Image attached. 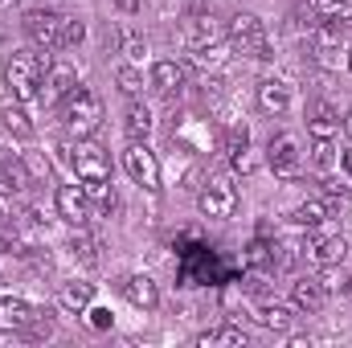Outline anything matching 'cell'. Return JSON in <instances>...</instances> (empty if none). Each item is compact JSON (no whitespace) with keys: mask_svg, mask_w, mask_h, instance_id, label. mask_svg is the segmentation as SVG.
Returning a JSON list of instances; mask_svg holds the SVG:
<instances>
[{"mask_svg":"<svg viewBox=\"0 0 352 348\" xmlns=\"http://www.w3.org/2000/svg\"><path fill=\"white\" fill-rule=\"evenodd\" d=\"M62 119H66V131H70V135L90 140V135L102 127V102H98V94L87 90V87H74L62 98Z\"/></svg>","mask_w":352,"mask_h":348,"instance_id":"6da1fadb","label":"cell"},{"mask_svg":"<svg viewBox=\"0 0 352 348\" xmlns=\"http://www.w3.org/2000/svg\"><path fill=\"white\" fill-rule=\"evenodd\" d=\"M50 70V62L41 54H12L8 66H4V83L12 90L16 102H33L41 98V74Z\"/></svg>","mask_w":352,"mask_h":348,"instance_id":"7a4b0ae2","label":"cell"},{"mask_svg":"<svg viewBox=\"0 0 352 348\" xmlns=\"http://www.w3.org/2000/svg\"><path fill=\"white\" fill-rule=\"evenodd\" d=\"M226 37H230V45H234L238 54H246V58H270L266 25L258 21V17H250V12H238V17L230 21Z\"/></svg>","mask_w":352,"mask_h":348,"instance_id":"3957f363","label":"cell"},{"mask_svg":"<svg viewBox=\"0 0 352 348\" xmlns=\"http://www.w3.org/2000/svg\"><path fill=\"white\" fill-rule=\"evenodd\" d=\"M62 12H54V8H29L25 12V33L33 37V45L41 50V54H54V50H62Z\"/></svg>","mask_w":352,"mask_h":348,"instance_id":"277c9868","label":"cell"},{"mask_svg":"<svg viewBox=\"0 0 352 348\" xmlns=\"http://www.w3.org/2000/svg\"><path fill=\"white\" fill-rule=\"evenodd\" d=\"M340 54H344V21L332 17L328 25H316L311 29V58L324 70H336L340 66Z\"/></svg>","mask_w":352,"mask_h":348,"instance_id":"5b68a950","label":"cell"},{"mask_svg":"<svg viewBox=\"0 0 352 348\" xmlns=\"http://www.w3.org/2000/svg\"><path fill=\"white\" fill-rule=\"evenodd\" d=\"M197 205H201V213L205 217H230L234 209H238V188L230 184V176H209L205 180V188H201V197H197Z\"/></svg>","mask_w":352,"mask_h":348,"instance_id":"8992f818","label":"cell"},{"mask_svg":"<svg viewBox=\"0 0 352 348\" xmlns=\"http://www.w3.org/2000/svg\"><path fill=\"white\" fill-rule=\"evenodd\" d=\"M266 164L274 168V176H283V180L299 176V164H303L299 140H295L291 131H278V135H270V144H266Z\"/></svg>","mask_w":352,"mask_h":348,"instance_id":"52a82bcc","label":"cell"},{"mask_svg":"<svg viewBox=\"0 0 352 348\" xmlns=\"http://www.w3.org/2000/svg\"><path fill=\"white\" fill-rule=\"evenodd\" d=\"M123 168L131 173L135 184H144V188H160V160H156V152H148V144L144 140H131L127 144V152H123Z\"/></svg>","mask_w":352,"mask_h":348,"instance_id":"ba28073f","label":"cell"},{"mask_svg":"<svg viewBox=\"0 0 352 348\" xmlns=\"http://www.w3.org/2000/svg\"><path fill=\"white\" fill-rule=\"evenodd\" d=\"M70 164H74V173L82 176V180L111 176V160H107V152H102L94 140H78V144L70 148Z\"/></svg>","mask_w":352,"mask_h":348,"instance_id":"9c48e42d","label":"cell"},{"mask_svg":"<svg viewBox=\"0 0 352 348\" xmlns=\"http://www.w3.org/2000/svg\"><path fill=\"white\" fill-rule=\"evenodd\" d=\"M221 37H226V29H221V21H217L213 12H192V17L184 21V45H188V50L221 45Z\"/></svg>","mask_w":352,"mask_h":348,"instance_id":"30bf717a","label":"cell"},{"mask_svg":"<svg viewBox=\"0 0 352 348\" xmlns=\"http://www.w3.org/2000/svg\"><path fill=\"white\" fill-rule=\"evenodd\" d=\"M54 205H58V217L66 221V226H87L90 221V197L82 184H62L58 188V197H54Z\"/></svg>","mask_w":352,"mask_h":348,"instance_id":"8fae6325","label":"cell"},{"mask_svg":"<svg viewBox=\"0 0 352 348\" xmlns=\"http://www.w3.org/2000/svg\"><path fill=\"white\" fill-rule=\"evenodd\" d=\"M119 291H123V299H127L131 307H140V312H152V307L160 303V287H156L148 274H127V279L119 283Z\"/></svg>","mask_w":352,"mask_h":348,"instance_id":"7c38bea8","label":"cell"},{"mask_svg":"<svg viewBox=\"0 0 352 348\" xmlns=\"http://www.w3.org/2000/svg\"><path fill=\"white\" fill-rule=\"evenodd\" d=\"M74 87H78V70H74L70 62H50L41 98H45V102H62V98H66V94H70Z\"/></svg>","mask_w":352,"mask_h":348,"instance_id":"4fadbf2b","label":"cell"},{"mask_svg":"<svg viewBox=\"0 0 352 348\" xmlns=\"http://www.w3.org/2000/svg\"><path fill=\"white\" fill-rule=\"evenodd\" d=\"M33 184V176H29V168H25V160L21 156H12V152H0V193L8 197H16V193H25Z\"/></svg>","mask_w":352,"mask_h":348,"instance_id":"5bb4252c","label":"cell"},{"mask_svg":"<svg viewBox=\"0 0 352 348\" xmlns=\"http://www.w3.org/2000/svg\"><path fill=\"white\" fill-rule=\"evenodd\" d=\"M307 259L316 262V266H340L344 262V238L340 234H311Z\"/></svg>","mask_w":352,"mask_h":348,"instance_id":"9a60e30c","label":"cell"},{"mask_svg":"<svg viewBox=\"0 0 352 348\" xmlns=\"http://www.w3.org/2000/svg\"><path fill=\"white\" fill-rule=\"evenodd\" d=\"M307 131H311V140H336V131H340V111H336L332 102H311V111H307Z\"/></svg>","mask_w":352,"mask_h":348,"instance_id":"2e32d148","label":"cell"},{"mask_svg":"<svg viewBox=\"0 0 352 348\" xmlns=\"http://www.w3.org/2000/svg\"><path fill=\"white\" fill-rule=\"evenodd\" d=\"M324 299H328V291L320 287V279H295V283H291V303H295V312L316 316V312L324 307Z\"/></svg>","mask_w":352,"mask_h":348,"instance_id":"e0dca14e","label":"cell"},{"mask_svg":"<svg viewBox=\"0 0 352 348\" xmlns=\"http://www.w3.org/2000/svg\"><path fill=\"white\" fill-rule=\"evenodd\" d=\"M258 107H263L266 115H287V107H291V87H287L283 78H263V83H258Z\"/></svg>","mask_w":352,"mask_h":348,"instance_id":"ac0fdd59","label":"cell"},{"mask_svg":"<svg viewBox=\"0 0 352 348\" xmlns=\"http://www.w3.org/2000/svg\"><path fill=\"white\" fill-rule=\"evenodd\" d=\"M29 316H33V307H29L25 299H16V295H0V332H25Z\"/></svg>","mask_w":352,"mask_h":348,"instance_id":"d6986e66","label":"cell"},{"mask_svg":"<svg viewBox=\"0 0 352 348\" xmlns=\"http://www.w3.org/2000/svg\"><path fill=\"white\" fill-rule=\"evenodd\" d=\"M226 152H230V164H234V173H254V156H250V131L246 127H234L230 131V140H226Z\"/></svg>","mask_w":352,"mask_h":348,"instance_id":"ffe728a7","label":"cell"},{"mask_svg":"<svg viewBox=\"0 0 352 348\" xmlns=\"http://www.w3.org/2000/svg\"><path fill=\"white\" fill-rule=\"evenodd\" d=\"M90 299H94V287L90 283H62V291H58V307L66 316H82L90 307Z\"/></svg>","mask_w":352,"mask_h":348,"instance_id":"44dd1931","label":"cell"},{"mask_svg":"<svg viewBox=\"0 0 352 348\" xmlns=\"http://www.w3.org/2000/svg\"><path fill=\"white\" fill-rule=\"evenodd\" d=\"M180 87H184V66L180 62H156L152 66V90L156 94H180Z\"/></svg>","mask_w":352,"mask_h":348,"instance_id":"7402d4cb","label":"cell"},{"mask_svg":"<svg viewBox=\"0 0 352 348\" xmlns=\"http://www.w3.org/2000/svg\"><path fill=\"white\" fill-rule=\"evenodd\" d=\"M258 324H263V328H274V332H287V328L295 324V303L287 307V303H278V299H263V303H258Z\"/></svg>","mask_w":352,"mask_h":348,"instance_id":"603a6c76","label":"cell"},{"mask_svg":"<svg viewBox=\"0 0 352 348\" xmlns=\"http://www.w3.org/2000/svg\"><path fill=\"white\" fill-rule=\"evenodd\" d=\"M197 345H201V348H213V345L246 348V345H250V336H246L242 328H234V324H226V328H213V332H201V336H197Z\"/></svg>","mask_w":352,"mask_h":348,"instance_id":"cb8c5ba5","label":"cell"},{"mask_svg":"<svg viewBox=\"0 0 352 348\" xmlns=\"http://www.w3.org/2000/svg\"><path fill=\"white\" fill-rule=\"evenodd\" d=\"M123 127H127L131 140H148V135H152V111H148L144 102H131L127 115H123Z\"/></svg>","mask_w":352,"mask_h":348,"instance_id":"d4e9b609","label":"cell"},{"mask_svg":"<svg viewBox=\"0 0 352 348\" xmlns=\"http://www.w3.org/2000/svg\"><path fill=\"white\" fill-rule=\"evenodd\" d=\"M291 221H295L299 230H320V226L328 221V205H324V201H303V205L291 213Z\"/></svg>","mask_w":352,"mask_h":348,"instance_id":"484cf974","label":"cell"},{"mask_svg":"<svg viewBox=\"0 0 352 348\" xmlns=\"http://www.w3.org/2000/svg\"><path fill=\"white\" fill-rule=\"evenodd\" d=\"M0 119H4V127L16 135V140H33V119L25 115V107H0Z\"/></svg>","mask_w":352,"mask_h":348,"instance_id":"4316f807","label":"cell"},{"mask_svg":"<svg viewBox=\"0 0 352 348\" xmlns=\"http://www.w3.org/2000/svg\"><path fill=\"white\" fill-rule=\"evenodd\" d=\"M311 160H316V168H320V173H332V168L340 164V152H336V144H332V140H316Z\"/></svg>","mask_w":352,"mask_h":348,"instance_id":"83f0119b","label":"cell"},{"mask_svg":"<svg viewBox=\"0 0 352 348\" xmlns=\"http://www.w3.org/2000/svg\"><path fill=\"white\" fill-rule=\"evenodd\" d=\"M70 254L82 262V266H94V262H98V242H94L90 234H74V238H70Z\"/></svg>","mask_w":352,"mask_h":348,"instance_id":"f1b7e54d","label":"cell"},{"mask_svg":"<svg viewBox=\"0 0 352 348\" xmlns=\"http://www.w3.org/2000/svg\"><path fill=\"white\" fill-rule=\"evenodd\" d=\"M115 83H119V90H123V94H131V98H135V94L144 90V74H140L131 62H123V66L115 70Z\"/></svg>","mask_w":352,"mask_h":348,"instance_id":"f546056e","label":"cell"},{"mask_svg":"<svg viewBox=\"0 0 352 348\" xmlns=\"http://www.w3.org/2000/svg\"><path fill=\"white\" fill-rule=\"evenodd\" d=\"M242 262H246L250 270H266V266H274V246H266V242H250Z\"/></svg>","mask_w":352,"mask_h":348,"instance_id":"4dcf8cb0","label":"cell"},{"mask_svg":"<svg viewBox=\"0 0 352 348\" xmlns=\"http://www.w3.org/2000/svg\"><path fill=\"white\" fill-rule=\"evenodd\" d=\"M192 66H197V70H221V66H226V50H221V45L192 50Z\"/></svg>","mask_w":352,"mask_h":348,"instance_id":"1f68e13d","label":"cell"},{"mask_svg":"<svg viewBox=\"0 0 352 348\" xmlns=\"http://www.w3.org/2000/svg\"><path fill=\"white\" fill-rule=\"evenodd\" d=\"M111 176H98V180H87L82 188H87V197L94 201V205H102V209H111L115 205V197H111V184H107Z\"/></svg>","mask_w":352,"mask_h":348,"instance_id":"d6a6232c","label":"cell"},{"mask_svg":"<svg viewBox=\"0 0 352 348\" xmlns=\"http://www.w3.org/2000/svg\"><path fill=\"white\" fill-rule=\"evenodd\" d=\"M82 37H87V25H82L78 17H66V21H62V45H66V50H78Z\"/></svg>","mask_w":352,"mask_h":348,"instance_id":"836d02e7","label":"cell"},{"mask_svg":"<svg viewBox=\"0 0 352 348\" xmlns=\"http://www.w3.org/2000/svg\"><path fill=\"white\" fill-rule=\"evenodd\" d=\"M119 45H123L127 62H140V58L148 54V45H144V37H140L135 29H123V33H119Z\"/></svg>","mask_w":352,"mask_h":348,"instance_id":"e575fe53","label":"cell"},{"mask_svg":"<svg viewBox=\"0 0 352 348\" xmlns=\"http://www.w3.org/2000/svg\"><path fill=\"white\" fill-rule=\"evenodd\" d=\"M50 332H54V320H50V312H33V316H29V324H25V336L41 340V336H50Z\"/></svg>","mask_w":352,"mask_h":348,"instance_id":"d590c367","label":"cell"},{"mask_svg":"<svg viewBox=\"0 0 352 348\" xmlns=\"http://www.w3.org/2000/svg\"><path fill=\"white\" fill-rule=\"evenodd\" d=\"M316 4V12H324V17H344L352 8V0H311Z\"/></svg>","mask_w":352,"mask_h":348,"instance_id":"8d00e7d4","label":"cell"},{"mask_svg":"<svg viewBox=\"0 0 352 348\" xmlns=\"http://www.w3.org/2000/svg\"><path fill=\"white\" fill-rule=\"evenodd\" d=\"M320 287H324V291H344V283H340V270H336V266H324V274H320Z\"/></svg>","mask_w":352,"mask_h":348,"instance_id":"74e56055","label":"cell"},{"mask_svg":"<svg viewBox=\"0 0 352 348\" xmlns=\"http://www.w3.org/2000/svg\"><path fill=\"white\" fill-rule=\"evenodd\" d=\"M111 4H115L119 12H135V8H140V0H111Z\"/></svg>","mask_w":352,"mask_h":348,"instance_id":"f35d334b","label":"cell"},{"mask_svg":"<svg viewBox=\"0 0 352 348\" xmlns=\"http://www.w3.org/2000/svg\"><path fill=\"white\" fill-rule=\"evenodd\" d=\"M340 164L349 168V180H352V152H344V156H340Z\"/></svg>","mask_w":352,"mask_h":348,"instance_id":"ab89813d","label":"cell"},{"mask_svg":"<svg viewBox=\"0 0 352 348\" xmlns=\"http://www.w3.org/2000/svg\"><path fill=\"white\" fill-rule=\"evenodd\" d=\"M344 131H349V140H352V111H349V119H344Z\"/></svg>","mask_w":352,"mask_h":348,"instance_id":"60d3db41","label":"cell"},{"mask_svg":"<svg viewBox=\"0 0 352 348\" xmlns=\"http://www.w3.org/2000/svg\"><path fill=\"white\" fill-rule=\"evenodd\" d=\"M344 291H349V295H352V274H349V283H344Z\"/></svg>","mask_w":352,"mask_h":348,"instance_id":"b9f144b4","label":"cell"},{"mask_svg":"<svg viewBox=\"0 0 352 348\" xmlns=\"http://www.w3.org/2000/svg\"><path fill=\"white\" fill-rule=\"evenodd\" d=\"M4 217H8V213H4V201H0V221H4Z\"/></svg>","mask_w":352,"mask_h":348,"instance_id":"7bdbcfd3","label":"cell"},{"mask_svg":"<svg viewBox=\"0 0 352 348\" xmlns=\"http://www.w3.org/2000/svg\"><path fill=\"white\" fill-rule=\"evenodd\" d=\"M349 70H352V45H349Z\"/></svg>","mask_w":352,"mask_h":348,"instance_id":"ee69618b","label":"cell"}]
</instances>
